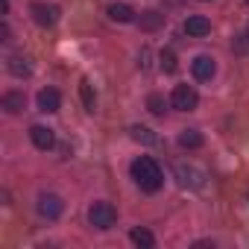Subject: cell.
Masks as SVG:
<instances>
[{"label":"cell","instance_id":"ac0fdd59","mask_svg":"<svg viewBox=\"0 0 249 249\" xmlns=\"http://www.w3.org/2000/svg\"><path fill=\"white\" fill-rule=\"evenodd\" d=\"M179 144H182L185 150H196V147H202V135H199L196 129H185V132L179 135Z\"/></svg>","mask_w":249,"mask_h":249},{"label":"cell","instance_id":"e0dca14e","mask_svg":"<svg viewBox=\"0 0 249 249\" xmlns=\"http://www.w3.org/2000/svg\"><path fill=\"white\" fill-rule=\"evenodd\" d=\"M129 237H132V243H135V246H144V249H153V246H156V237H153V231H150V229H141V226H138V229H132V234H129Z\"/></svg>","mask_w":249,"mask_h":249},{"label":"cell","instance_id":"ba28073f","mask_svg":"<svg viewBox=\"0 0 249 249\" xmlns=\"http://www.w3.org/2000/svg\"><path fill=\"white\" fill-rule=\"evenodd\" d=\"M176 176H179V182L185 185V188H202L205 182V176H202V170H196V167H185V164H176Z\"/></svg>","mask_w":249,"mask_h":249},{"label":"cell","instance_id":"30bf717a","mask_svg":"<svg viewBox=\"0 0 249 249\" xmlns=\"http://www.w3.org/2000/svg\"><path fill=\"white\" fill-rule=\"evenodd\" d=\"M30 138H33V144L38 150H53V144H56V135H53L50 126H33L30 129Z\"/></svg>","mask_w":249,"mask_h":249},{"label":"cell","instance_id":"3957f363","mask_svg":"<svg viewBox=\"0 0 249 249\" xmlns=\"http://www.w3.org/2000/svg\"><path fill=\"white\" fill-rule=\"evenodd\" d=\"M170 103H173V108H179V111H194L196 103H199V97H196V91H194L191 85H176Z\"/></svg>","mask_w":249,"mask_h":249},{"label":"cell","instance_id":"2e32d148","mask_svg":"<svg viewBox=\"0 0 249 249\" xmlns=\"http://www.w3.org/2000/svg\"><path fill=\"white\" fill-rule=\"evenodd\" d=\"M129 135H132V141H138V144H147V147L159 144V135H156L153 129H147V126H132V129H129Z\"/></svg>","mask_w":249,"mask_h":249},{"label":"cell","instance_id":"277c9868","mask_svg":"<svg viewBox=\"0 0 249 249\" xmlns=\"http://www.w3.org/2000/svg\"><path fill=\"white\" fill-rule=\"evenodd\" d=\"M36 208H38V214H41V217L56 220V217L65 211V202H62V196H56V194H41V196H38V202H36Z\"/></svg>","mask_w":249,"mask_h":249},{"label":"cell","instance_id":"6da1fadb","mask_svg":"<svg viewBox=\"0 0 249 249\" xmlns=\"http://www.w3.org/2000/svg\"><path fill=\"white\" fill-rule=\"evenodd\" d=\"M132 179H135V185H138L141 191H147V194H156V191H161V185H164V173H161V167H159L150 156H141V159L132 161Z\"/></svg>","mask_w":249,"mask_h":249},{"label":"cell","instance_id":"9a60e30c","mask_svg":"<svg viewBox=\"0 0 249 249\" xmlns=\"http://www.w3.org/2000/svg\"><path fill=\"white\" fill-rule=\"evenodd\" d=\"M3 108H6L9 114L24 111V94H21V91H6V94H3Z\"/></svg>","mask_w":249,"mask_h":249},{"label":"cell","instance_id":"52a82bcc","mask_svg":"<svg viewBox=\"0 0 249 249\" xmlns=\"http://www.w3.org/2000/svg\"><path fill=\"white\" fill-rule=\"evenodd\" d=\"M191 71H194V76H196L199 82H208V79L214 76L217 65H214V59H211V56H196V59H194V65H191Z\"/></svg>","mask_w":249,"mask_h":249},{"label":"cell","instance_id":"4fadbf2b","mask_svg":"<svg viewBox=\"0 0 249 249\" xmlns=\"http://www.w3.org/2000/svg\"><path fill=\"white\" fill-rule=\"evenodd\" d=\"M138 24H141V30H144V33H156V30L164 24V15H161V12H156V9H150V12H144V15H141V21H138Z\"/></svg>","mask_w":249,"mask_h":249},{"label":"cell","instance_id":"d6986e66","mask_svg":"<svg viewBox=\"0 0 249 249\" xmlns=\"http://www.w3.org/2000/svg\"><path fill=\"white\" fill-rule=\"evenodd\" d=\"M161 68H164V73H176V53L173 50H161Z\"/></svg>","mask_w":249,"mask_h":249},{"label":"cell","instance_id":"ffe728a7","mask_svg":"<svg viewBox=\"0 0 249 249\" xmlns=\"http://www.w3.org/2000/svg\"><path fill=\"white\" fill-rule=\"evenodd\" d=\"M164 106H167V103H164L161 94H150V97H147V108H150L153 114H164Z\"/></svg>","mask_w":249,"mask_h":249},{"label":"cell","instance_id":"8fae6325","mask_svg":"<svg viewBox=\"0 0 249 249\" xmlns=\"http://www.w3.org/2000/svg\"><path fill=\"white\" fill-rule=\"evenodd\" d=\"M108 18L117 21V24H129V21H135V12H132V6H126V3H111V6H108Z\"/></svg>","mask_w":249,"mask_h":249},{"label":"cell","instance_id":"8992f818","mask_svg":"<svg viewBox=\"0 0 249 249\" xmlns=\"http://www.w3.org/2000/svg\"><path fill=\"white\" fill-rule=\"evenodd\" d=\"M185 33H188L191 38H202V36L211 33V21H208L205 15H191V18L185 21Z\"/></svg>","mask_w":249,"mask_h":249},{"label":"cell","instance_id":"5b68a950","mask_svg":"<svg viewBox=\"0 0 249 249\" xmlns=\"http://www.w3.org/2000/svg\"><path fill=\"white\" fill-rule=\"evenodd\" d=\"M30 12H33L38 27H53L59 21V6H53V3H33Z\"/></svg>","mask_w":249,"mask_h":249},{"label":"cell","instance_id":"5bb4252c","mask_svg":"<svg viewBox=\"0 0 249 249\" xmlns=\"http://www.w3.org/2000/svg\"><path fill=\"white\" fill-rule=\"evenodd\" d=\"M79 94H82L85 111H94V108H97V91H94L91 79H79Z\"/></svg>","mask_w":249,"mask_h":249},{"label":"cell","instance_id":"7c38bea8","mask_svg":"<svg viewBox=\"0 0 249 249\" xmlns=\"http://www.w3.org/2000/svg\"><path fill=\"white\" fill-rule=\"evenodd\" d=\"M6 68H9V73H12V76H30V73H33V65H30V59H27V56H9Z\"/></svg>","mask_w":249,"mask_h":249},{"label":"cell","instance_id":"44dd1931","mask_svg":"<svg viewBox=\"0 0 249 249\" xmlns=\"http://www.w3.org/2000/svg\"><path fill=\"white\" fill-rule=\"evenodd\" d=\"M246 3H249V0H246Z\"/></svg>","mask_w":249,"mask_h":249},{"label":"cell","instance_id":"9c48e42d","mask_svg":"<svg viewBox=\"0 0 249 249\" xmlns=\"http://www.w3.org/2000/svg\"><path fill=\"white\" fill-rule=\"evenodd\" d=\"M59 106H62V97H59L56 88H41V91H38V108H41V111L53 114V111H59Z\"/></svg>","mask_w":249,"mask_h":249},{"label":"cell","instance_id":"7a4b0ae2","mask_svg":"<svg viewBox=\"0 0 249 249\" xmlns=\"http://www.w3.org/2000/svg\"><path fill=\"white\" fill-rule=\"evenodd\" d=\"M114 220H117V211H114V205L111 202H94L91 208H88V223L94 226V229H111L114 226Z\"/></svg>","mask_w":249,"mask_h":249}]
</instances>
